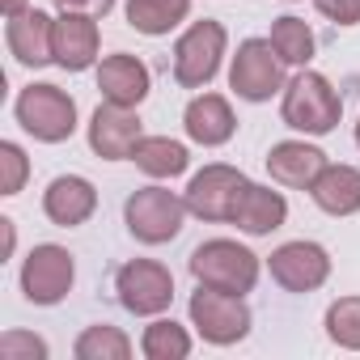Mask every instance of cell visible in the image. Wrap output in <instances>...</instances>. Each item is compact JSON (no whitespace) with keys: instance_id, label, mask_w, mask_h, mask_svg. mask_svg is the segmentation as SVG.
I'll return each mask as SVG.
<instances>
[{"instance_id":"4dcf8cb0","label":"cell","mask_w":360,"mask_h":360,"mask_svg":"<svg viewBox=\"0 0 360 360\" xmlns=\"http://www.w3.org/2000/svg\"><path fill=\"white\" fill-rule=\"evenodd\" d=\"M0 9H5V18H18L22 9H30L26 0H0Z\"/></svg>"},{"instance_id":"ba28073f","label":"cell","mask_w":360,"mask_h":360,"mask_svg":"<svg viewBox=\"0 0 360 360\" xmlns=\"http://www.w3.org/2000/svg\"><path fill=\"white\" fill-rule=\"evenodd\" d=\"M229 85L246 102H267L276 89H284V60L276 56L271 39H246L233 56Z\"/></svg>"},{"instance_id":"5bb4252c","label":"cell","mask_w":360,"mask_h":360,"mask_svg":"<svg viewBox=\"0 0 360 360\" xmlns=\"http://www.w3.org/2000/svg\"><path fill=\"white\" fill-rule=\"evenodd\" d=\"M51 34H56V22H51L47 13H39V9H22V13L9 18V26H5V43H9V51L18 56V64H30V68L56 64Z\"/></svg>"},{"instance_id":"277c9868","label":"cell","mask_w":360,"mask_h":360,"mask_svg":"<svg viewBox=\"0 0 360 360\" xmlns=\"http://www.w3.org/2000/svg\"><path fill=\"white\" fill-rule=\"evenodd\" d=\"M191 322H195V330L208 343L229 347V343L250 335V305L242 301V292H225V288L200 284L191 292Z\"/></svg>"},{"instance_id":"52a82bcc","label":"cell","mask_w":360,"mask_h":360,"mask_svg":"<svg viewBox=\"0 0 360 360\" xmlns=\"http://www.w3.org/2000/svg\"><path fill=\"white\" fill-rule=\"evenodd\" d=\"M250 187V178L233 165H204L195 178H191V187H187V212L200 217V221H233L238 212V200L242 191Z\"/></svg>"},{"instance_id":"ffe728a7","label":"cell","mask_w":360,"mask_h":360,"mask_svg":"<svg viewBox=\"0 0 360 360\" xmlns=\"http://www.w3.org/2000/svg\"><path fill=\"white\" fill-rule=\"evenodd\" d=\"M284 217H288L284 195H280V191H271V187H255V183H250V187L242 191V200H238L233 225H238V229H246L250 238H263V233L280 229V225H284Z\"/></svg>"},{"instance_id":"4316f807","label":"cell","mask_w":360,"mask_h":360,"mask_svg":"<svg viewBox=\"0 0 360 360\" xmlns=\"http://www.w3.org/2000/svg\"><path fill=\"white\" fill-rule=\"evenodd\" d=\"M26 174H30V161L18 144H0V195H18L22 183H26Z\"/></svg>"},{"instance_id":"3957f363","label":"cell","mask_w":360,"mask_h":360,"mask_svg":"<svg viewBox=\"0 0 360 360\" xmlns=\"http://www.w3.org/2000/svg\"><path fill=\"white\" fill-rule=\"evenodd\" d=\"M191 276L200 284H212L225 292H250L259 284V255H250L246 246H238L229 238H212V242L195 246Z\"/></svg>"},{"instance_id":"1f68e13d","label":"cell","mask_w":360,"mask_h":360,"mask_svg":"<svg viewBox=\"0 0 360 360\" xmlns=\"http://www.w3.org/2000/svg\"><path fill=\"white\" fill-rule=\"evenodd\" d=\"M0 233H5V255H13V221H0Z\"/></svg>"},{"instance_id":"30bf717a","label":"cell","mask_w":360,"mask_h":360,"mask_svg":"<svg viewBox=\"0 0 360 360\" xmlns=\"http://www.w3.org/2000/svg\"><path fill=\"white\" fill-rule=\"evenodd\" d=\"M72 280H77V263H72V255L64 246H51V242L34 246L26 255V263H22V292H26L30 305H56V301H64L68 288H72Z\"/></svg>"},{"instance_id":"cb8c5ba5","label":"cell","mask_w":360,"mask_h":360,"mask_svg":"<svg viewBox=\"0 0 360 360\" xmlns=\"http://www.w3.org/2000/svg\"><path fill=\"white\" fill-rule=\"evenodd\" d=\"M77 360H127L131 356V339L119 326H85L77 335Z\"/></svg>"},{"instance_id":"9c48e42d","label":"cell","mask_w":360,"mask_h":360,"mask_svg":"<svg viewBox=\"0 0 360 360\" xmlns=\"http://www.w3.org/2000/svg\"><path fill=\"white\" fill-rule=\"evenodd\" d=\"M115 292H119V301H123L127 314L153 318V314L169 309V301H174V276L161 263H153V259H131V263L119 267Z\"/></svg>"},{"instance_id":"7a4b0ae2","label":"cell","mask_w":360,"mask_h":360,"mask_svg":"<svg viewBox=\"0 0 360 360\" xmlns=\"http://www.w3.org/2000/svg\"><path fill=\"white\" fill-rule=\"evenodd\" d=\"M183 217H187V200H178L165 187H140L127 200V208H123L127 233L136 242H144V246L174 242L178 233H183Z\"/></svg>"},{"instance_id":"5b68a950","label":"cell","mask_w":360,"mask_h":360,"mask_svg":"<svg viewBox=\"0 0 360 360\" xmlns=\"http://www.w3.org/2000/svg\"><path fill=\"white\" fill-rule=\"evenodd\" d=\"M18 123L43 144H60L77 131V102L60 85H30L18 94Z\"/></svg>"},{"instance_id":"f546056e","label":"cell","mask_w":360,"mask_h":360,"mask_svg":"<svg viewBox=\"0 0 360 360\" xmlns=\"http://www.w3.org/2000/svg\"><path fill=\"white\" fill-rule=\"evenodd\" d=\"M60 13H89V18H106L115 9V0H56Z\"/></svg>"},{"instance_id":"d4e9b609","label":"cell","mask_w":360,"mask_h":360,"mask_svg":"<svg viewBox=\"0 0 360 360\" xmlns=\"http://www.w3.org/2000/svg\"><path fill=\"white\" fill-rule=\"evenodd\" d=\"M140 352L148 356V360H183L187 352H191V335L178 326V322H153L148 330H144V339H140Z\"/></svg>"},{"instance_id":"f1b7e54d","label":"cell","mask_w":360,"mask_h":360,"mask_svg":"<svg viewBox=\"0 0 360 360\" xmlns=\"http://www.w3.org/2000/svg\"><path fill=\"white\" fill-rule=\"evenodd\" d=\"M314 5H318V13H326L339 26H356L360 22V0H314Z\"/></svg>"},{"instance_id":"44dd1931","label":"cell","mask_w":360,"mask_h":360,"mask_svg":"<svg viewBox=\"0 0 360 360\" xmlns=\"http://www.w3.org/2000/svg\"><path fill=\"white\" fill-rule=\"evenodd\" d=\"M187 13H191V0H127V22H131V30H140L148 39L169 34Z\"/></svg>"},{"instance_id":"4fadbf2b","label":"cell","mask_w":360,"mask_h":360,"mask_svg":"<svg viewBox=\"0 0 360 360\" xmlns=\"http://www.w3.org/2000/svg\"><path fill=\"white\" fill-rule=\"evenodd\" d=\"M56 64L68 72H85L98 60V22L89 13H60L56 34H51Z\"/></svg>"},{"instance_id":"6da1fadb","label":"cell","mask_w":360,"mask_h":360,"mask_svg":"<svg viewBox=\"0 0 360 360\" xmlns=\"http://www.w3.org/2000/svg\"><path fill=\"white\" fill-rule=\"evenodd\" d=\"M280 115H284L288 127H297V131H305V136H326V131H335V123H339V115H343V102H339V94L330 89L326 77L301 72V77H292L288 89H284Z\"/></svg>"},{"instance_id":"83f0119b","label":"cell","mask_w":360,"mask_h":360,"mask_svg":"<svg viewBox=\"0 0 360 360\" xmlns=\"http://www.w3.org/2000/svg\"><path fill=\"white\" fill-rule=\"evenodd\" d=\"M0 360H47V343L39 335L9 330L5 339H0Z\"/></svg>"},{"instance_id":"d6a6232c","label":"cell","mask_w":360,"mask_h":360,"mask_svg":"<svg viewBox=\"0 0 360 360\" xmlns=\"http://www.w3.org/2000/svg\"><path fill=\"white\" fill-rule=\"evenodd\" d=\"M356 144H360V123H356Z\"/></svg>"},{"instance_id":"7402d4cb","label":"cell","mask_w":360,"mask_h":360,"mask_svg":"<svg viewBox=\"0 0 360 360\" xmlns=\"http://www.w3.org/2000/svg\"><path fill=\"white\" fill-rule=\"evenodd\" d=\"M131 161L148 178H174V174L187 169V148L169 136H140V144L131 148Z\"/></svg>"},{"instance_id":"9a60e30c","label":"cell","mask_w":360,"mask_h":360,"mask_svg":"<svg viewBox=\"0 0 360 360\" xmlns=\"http://www.w3.org/2000/svg\"><path fill=\"white\" fill-rule=\"evenodd\" d=\"M322 169H326V153L305 140H284V144H271V153H267V174L297 191H309Z\"/></svg>"},{"instance_id":"2e32d148","label":"cell","mask_w":360,"mask_h":360,"mask_svg":"<svg viewBox=\"0 0 360 360\" xmlns=\"http://www.w3.org/2000/svg\"><path fill=\"white\" fill-rule=\"evenodd\" d=\"M94 208H98V191H94L89 178L64 174V178H56V183L43 191V212H47L56 225H64V229L85 225V221L94 217Z\"/></svg>"},{"instance_id":"ac0fdd59","label":"cell","mask_w":360,"mask_h":360,"mask_svg":"<svg viewBox=\"0 0 360 360\" xmlns=\"http://www.w3.org/2000/svg\"><path fill=\"white\" fill-rule=\"evenodd\" d=\"M183 127H187V136H191L195 144L217 148V144H225V140L233 136L238 119H233V106H229L221 94H200V98H191V106H187V115H183Z\"/></svg>"},{"instance_id":"8992f818","label":"cell","mask_w":360,"mask_h":360,"mask_svg":"<svg viewBox=\"0 0 360 360\" xmlns=\"http://www.w3.org/2000/svg\"><path fill=\"white\" fill-rule=\"evenodd\" d=\"M221 56H225V26L212 18L195 22L174 47V81L183 89H204L217 77Z\"/></svg>"},{"instance_id":"e0dca14e","label":"cell","mask_w":360,"mask_h":360,"mask_svg":"<svg viewBox=\"0 0 360 360\" xmlns=\"http://www.w3.org/2000/svg\"><path fill=\"white\" fill-rule=\"evenodd\" d=\"M98 89L106 102H119V106H140L148 98V68L136 60V56H106L102 68H98Z\"/></svg>"},{"instance_id":"d6986e66","label":"cell","mask_w":360,"mask_h":360,"mask_svg":"<svg viewBox=\"0 0 360 360\" xmlns=\"http://www.w3.org/2000/svg\"><path fill=\"white\" fill-rule=\"evenodd\" d=\"M309 195H314V204L326 217H352V212H360V169L356 165H326L314 178Z\"/></svg>"},{"instance_id":"7c38bea8","label":"cell","mask_w":360,"mask_h":360,"mask_svg":"<svg viewBox=\"0 0 360 360\" xmlns=\"http://www.w3.org/2000/svg\"><path fill=\"white\" fill-rule=\"evenodd\" d=\"M136 144H140V115H136V106L106 102V106L94 110V119H89V148L102 161H123V157H131Z\"/></svg>"},{"instance_id":"484cf974","label":"cell","mask_w":360,"mask_h":360,"mask_svg":"<svg viewBox=\"0 0 360 360\" xmlns=\"http://www.w3.org/2000/svg\"><path fill=\"white\" fill-rule=\"evenodd\" d=\"M326 335L347 347V352H360V297H339L330 309H326Z\"/></svg>"},{"instance_id":"603a6c76","label":"cell","mask_w":360,"mask_h":360,"mask_svg":"<svg viewBox=\"0 0 360 360\" xmlns=\"http://www.w3.org/2000/svg\"><path fill=\"white\" fill-rule=\"evenodd\" d=\"M271 47L284 64H309L314 60V30L301 18H276L271 22Z\"/></svg>"},{"instance_id":"8fae6325","label":"cell","mask_w":360,"mask_h":360,"mask_svg":"<svg viewBox=\"0 0 360 360\" xmlns=\"http://www.w3.org/2000/svg\"><path fill=\"white\" fill-rule=\"evenodd\" d=\"M267 267L284 292H314L330 276V255L318 242H288L267 259Z\"/></svg>"}]
</instances>
